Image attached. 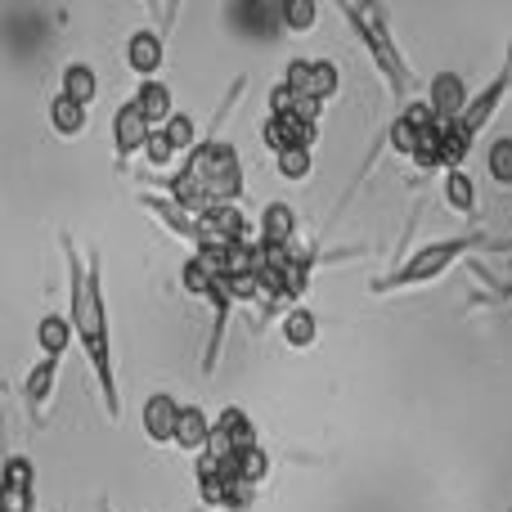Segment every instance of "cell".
I'll return each instance as SVG.
<instances>
[{
	"label": "cell",
	"mask_w": 512,
	"mask_h": 512,
	"mask_svg": "<svg viewBox=\"0 0 512 512\" xmlns=\"http://www.w3.org/2000/svg\"><path fill=\"white\" fill-rule=\"evenodd\" d=\"M180 414H185V405H180L171 391H153L149 400H144V436H149L153 445H176V427H180Z\"/></svg>",
	"instance_id": "ba28073f"
},
{
	"label": "cell",
	"mask_w": 512,
	"mask_h": 512,
	"mask_svg": "<svg viewBox=\"0 0 512 512\" xmlns=\"http://www.w3.org/2000/svg\"><path fill=\"white\" fill-rule=\"evenodd\" d=\"M72 337H77V324H72L68 315H59V310H50V315L36 324V346H41L45 360H59L72 346Z\"/></svg>",
	"instance_id": "5bb4252c"
},
{
	"label": "cell",
	"mask_w": 512,
	"mask_h": 512,
	"mask_svg": "<svg viewBox=\"0 0 512 512\" xmlns=\"http://www.w3.org/2000/svg\"><path fill=\"white\" fill-rule=\"evenodd\" d=\"M445 203H450L454 212L472 216L477 212V180H472L468 171H445Z\"/></svg>",
	"instance_id": "ffe728a7"
},
{
	"label": "cell",
	"mask_w": 512,
	"mask_h": 512,
	"mask_svg": "<svg viewBox=\"0 0 512 512\" xmlns=\"http://www.w3.org/2000/svg\"><path fill=\"white\" fill-rule=\"evenodd\" d=\"M274 167H279L283 180H306L310 171H315V153H310V149H288V153H279V158H274Z\"/></svg>",
	"instance_id": "f546056e"
},
{
	"label": "cell",
	"mask_w": 512,
	"mask_h": 512,
	"mask_svg": "<svg viewBox=\"0 0 512 512\" xmlns=\"http://www.w3.org/2000/svg\"><path fill=\"white\" fill-rule=\"evenodd\" d=\"M508 90H512V50H508L504 72H499V77L490 81L486 90H477V95H472V104H468V113H463L459 122H454V126H459V135H463V140L472 144L481 131H486V126H490V117L499 113V104H504V95H508Z\"/></svg>",
	"instance_id": "8992f818"
},
{
	"label": "cell",
	"mask_w": 512,
	"mask_h": 512,
	"mask_svg": "<svg viewBox=\"0 0 512 512\" xmlns=\"http://www.w3.org/2000/svg\"><path fill=\"white\" fill-rule=\"evenodd\" d=\"M239 472L252 481V486H261V481L270 477V454H265L261 445H256V450H243L239 454Z\"/></svg>",
	"instance_id": "1f68e13d"
},
{
	"label": "cell",
	"mask_w": 512,
	"mask_h": 512,
	"mask_svg": "<svg viewBox=\"0 0 512 512\" xmlns=\"http://www.w3.org/2000/svg\"><path fill=\"white\" fill-rule=\"evenodd\" d=\"M126 63L131 72H140V81H153V72L162 68V36L140 27V32L126 36Z\"/></svg>",
	"instance_id": "8fae6325"
},
{
	"label": "cell",
	"mask_w": 512,
	"mask_h": 512,
	"mask_svg": "<svg viewBox=\"0 0 512 512\" xmlns=\"http://www.w3.org/2000/svg\"><path fill=\"white\" fill-rule=\"evenodd\" d=\"M144 153H149L153 167H167V162L176 158V149H171V140L162 131H153V140H149V149H144Z\"/></svg>",
	"instance_id": "e575fe53"
},
{
	"label": "cell",
	"mask_w": 512,
	"mask_h": 512,
	"mask_svg": "<svg viewBox=\"0 0 512 512\" xmlns=\"http://www.w3.org/2000/svg\"><path fill=\"white\" fill-rule=\"evenodd\" d=\"M216 432L234 445V454L256 450V445H261V441H256V427H252L248 409H239V405H230V409H221V414H216Z\"/></svg>",
	"instance_id": "2e32d148"
},
{
	"label": "cell",
	"mask_w": 512,
	"mask_h": 512,
	"mask_svg": "<svg viewBox=\"0 0 512 512\" xmlns=\"http://www.w3.org/2000/svg\"><path fill=\"white\" fill-rule=\"evenodd\" d=\"M508 270H512V256H508Z\"/></svg>",
	"instance_id": "d590c367"
},
{
	"label": "cell",
	"mask_w": 512,
	"mask_h": 512,
	"mask_svg": "<svg viewBox=\"0 0 512 512\" xmlns=\"http://www.w3.org/2000/svg\"><path fill=\"white\" fill-rule=\"evenodd\" d=\"M256 499V486L248 477H234V481H225V512H239V508H248Z\"/></svg>",
	"instance_id": "d6a6232c"
},
{
	"label": "cell",
	"mask_w": 512,
	"mask_h": 512,
	"mask_svg": "<svg viewBox=\"0 0 512 512\" xmlns=\"http://www.w3.org/2000/svg\"><path fill=\"white\" fill-rule=\"evenodd\" d=\"M342 18L360 32V41L369 45V54L378 59V68H382V77H387V86L396 90V95H409V86H414V77H409V68H405V59H400V50H396V36L387 32V9L382 5H342Z\"/></svg>",
	"instance_id": "7a4b0ae2"
},
{
	"label": "cell",
	"mask_w": 512,
	"mask_h": 512,
	"mask_svg": "<svg viewBox=\"0 0 512 512\" xmlns=\"http://www.w3.org/2000/svg\"><path fill=\"white\" fill-rule=\"evenodd\" d=\"M292 230H297V212L288 203H270L261 212V230L256 239L270 243V248H292Z\"/></svg>",
	"instance_id": "9a60e30c"
},
{
	"label": "cell",
	"mask_w": 512,
	"mask_h": 512,
	"mask_svg": "<svg viewBox=\"0 0 512 512\" xmlns=\"http://www.w3.org/2000/svg\"><path fill=\"white\" fill-rule=\"evenodd\" d=\"M427 104L436 108V117H441V122H459V117L468 113L472 95H468V86H463V77H459V72H436V77H432V95H427Z\"/></svg>",
	"instance_id": "30bf717a"
},
{
	"label": "cell",
	"mask_w": 512,
	"mask_h": 512,
	"mask_svg": "<svg viewBox=\"0 0 512 512\" xmlns=\"http://www.w3.org/2000/svg\"><path fill=\"white\" fill-rule=\"evenodd\" d=\"M140 203H144V212L158 216V221L167 225L171 234H180L185 243H194V252L216 248V243H212V230H207V216L185 212V207H180L176 198H167V194H140Z\"/></svg>",
	"instance_id": "5b68a950"
},
{
	"label": "cell",
	"mask_w": 512,
	"mask_h": 512,
	"mask_svg": "<svg viewBox=\"0 0 512 512\" xmlns=\"http://www.w3.org/2000/svg\"><path fill=\"white\" fill-rule=\"evenodd\" d=\"M337 86H342V72H337V63L333 59H315V99H333L337 95Z\"/></svg>",
	"instance_id": "4dcf8cb0"
},
{
	"label": "cell",
	"mask_w": 512,
	"mask_h": 512,
	"mask_svg": "<svg viewBox=\"0 0 512 512\" xmlns=\"http://www.w3.org/2000/svg\"><path fill=\"white\" fill-rule=\"evenodd\" d=\"M283 81H288L301 99H315V59H288Z\"/></svg>",
	"instance_id": "f1b7e54d"
},
{
	"label": "cell",
	"mask_w": 512,
	"mask_h": 512,
	"mask_svg": "<svg viewBox=\"0 0 512 512\" xmlns=\"http://www.w3.org/2000/svg\"><path fill=\"white\" fill-rule=\"evenodd\" d=\"M212 432H216L212 418H207L198 405H185V414H180V427H176V445L185 454H207V445H212Z\"/></svg>",
	"instance_id": "4fadbf2b"
},
{
	"label": "cell",
	"mask_w": 512,
	"mask_h": 512,
	"mask_svg": "<svg viewBox=\"0 0 512 512\" xmlns=\"http://www.w3.org/2000/svg\"><path fill=\"white\" fill-rule=\"evenodd\" d=\"M135 104L144 108V117L153 122V131H162V126L176 117V99H171V86L167 81H140V90H135Z\"/></svg>",
	"instance_id": "7c38bea8"
},
{
	"label": "cell",
	"mask_w": 512,
	"mask_h": 512,
	"mask_svg": "<svg viewBox=\"0 0 512 512\" xmlns=\"http://www.w3.org/2000/svg\"><path fill=\"white\" fill-rule=\"evenodd\" d=\"M486 167H490V180L499 185H512V135H499L486 153Z\"/></svg>",
	"instance_id": "484cf974"
},
{
	"label": "cell",
	"mask_w": 512,
	"mask_h": 512,
	"mask_svg": "<svg viewBox=\"0 0 512 512\" xmlns=\"http://www.w3.org/2000/svg\"><path fill=\"white\" fill-rule=\"evenodd\" d=\"M468 149H472V144L459 135V126L445 122V131H441V167L445 171H463V158H468Z\"/></svg>",
	"instance_id": "cb8c5ba5"
},
{
	"label": "cell",
	"mask_w": 512,
	"mask_h": 512,
	"mask_svg": "<svg viewBox=\"0 0 512 512\" xmlns=\"http://www.w3.org/2000/svg\"><path fill=\"white\" fill-rule=\"evenodd\" d=\"M0 512H32V490L0 486Z\"/></svg>",
	"instance_id": "836d02e7"
},
{
	"label": "cell",
	"mask_w": 512,
	"mask_h": 512,
	"mask_svg": "<svg viewBox=\"0 0 512 512\" xmlns=\"http://www.w3.org/2000/svg\"><path fill=\"white\" fill-rule=\"evenodd\" d=\"M319 337V319L310 315L306 306H292L288 315H283V342L297 346V351H306V346H315Z\"/></svg>",
	"instance_id": "d6986e66"
},
{
	"label": "cell",
	"mask_w": 512,
	"mask_h": 512,
	"mask_svg": "<svg viewBox=\"0 0 512 512\" xmlns=\"http://www.w3.org/2000/svg\"><path fill=\"white\" fill-rule=\"evenodd\" d=\"M315 131H319V126L301 122V117H265L261 140H265V149H270L274 158H279V153H288V149H310V153H315Z\"/></svg>",
	"instance_id": "9c48e42d"
},
{
	"label": "cell",
	"mask_w": 512,
	"mask_h": 512,
	"mask_svg": "<svg viewBox=\"0 0 512 512\" xmlns=\"http://www.w3.org/2000/svg\"><path fill=\"white\" fill-rule=\"evenodd\" d=\"M185 171L194 180H203L207 194L216 198V207L221 203H234V198L243 194V167H239V153H234L230 140H203L194 153H189Z\"/></svg>",
	"instance_id": "277c9868"
},
{
	"label": "cell",
	"mask_w": 512,
	"mask_h": 512,
	"mask_svg": "<svg viewBox=\"0 0 512 512\" xmlns=\"http://www.w3.org/2000/svg\"><path fill=\"white\" fill-rule=\"evenodd\" d=\"M387 140H391V149H396L400 158H414L418 144H423V131H418V126L409 122V117H400V113H396V122H391Z\"/></svg>",
	"instance_id": "d4e9b609"
},
{
	"label": "cell",
	"mask_w": 512,
	"mask_h": 512,
	"mask_svg": "<svg viewBox=\"0 0 512 512\" xmlns=\"http://www.w3.org/2000/svg\"><path fill=\"white\" fill-rule=\"evenodd\" d=\"M54 378H59V360H36V369L27 373L23 396H27V409H32V414H41L45 400L54 396Z\"/></svg>",
	"instance_id": "e0dca14e"
},
{
	"label": "cell",
	"mask_w": 512,
	"mask_h": 512,
	"mask_svg": "<svg viewBox=\"0 0 512 512\" xmlns=\"http://www.w3.org/2000/svg\"><path fill=\"white\" fill-rule=\"evenodd\" d=\"M162 135L171 140V149L176 153H194L198 149V122L189 113H176L167 126H162Z\"/></svg>",
	"instance_id": "603a6c76"
},
{
	"label": "cell",
	"mask_w": 512,
	"mask_h": 512,
	"mask_svg": "<svg viewBox=\"0 0 512 512\" xmlns=\"http://www.w3.org/2000/svg\"><path fill=\"white\" fill-rule=\"evenodd\" d=\"M63 256H68V283H72V324H77V342L86 351L90 369L104 391L108 418H122V400H117V369H113V342H108V306H104V265L90 256L81 265V252L72 239H63Z\"/></svg>",
	"instance_id": "6da1fadb"
},
{
	"label": "cell",
	"mask_w": 512,
	"mask_h": 512,
	"mask_svg": "<svg viewBox=\"0 0 512 512\" xmlns=\"http://www.w3.org/2000/svg\"><path fill=\"white\" fill-rule=\"evenodd\" d=\"M0 486L32 490V495H36V468H32V459H27V454H9V459H5V481H0Z\"/></svg>",
	"instance_id": "4316f807"
},
{
	"label": "cell",
	"mask_w": 512,
	"mask_h": 512,
	"mask_svg": "<svg viewBox=\"0 0 512 512\" xmlns=\"http://www.w3.org/2000/svg\"><path fill=\"white\" fill-rule=\"evenodd\" d=\"M104 512H108V508H104Z\"/></svg>",
	"instance_id": "8d00e7d4"
},
{
	"label": "cell",
	"mask_w": 512,
	"mask_h": 512,
	"mask_svg": "<svg viewBox=\"0 0 512 512\" xmlns=\"http://www.w3.org/2000/svg\"><path fill=\"white\" fill-rule=\"evenodd\" d=\"M153 140V122L144 117V108L135 99H126L122 108L113 113V149H117V162H131L135 153H144Z\"/></svg>",
	"instance_id": "52a82bcc"
},
{
	"label": "cell",
	"mask_w": 512,
	"mask_h": 512,
	"mask_svg": "<svg viewBox=\"0 0 512 512\" xmlns=\"http://www.w3.org/2000/svg\"><path fill=\"white\" fill-rule=\"evenodd\" d=\"M279 14H283V27H288V32H310V27L319 23V5H315V0H288Z\"/></svg>",
	"instance_id": "83f0119b"
},
{
	"label": "cell",
	"mask_w": 512,
	"mask_h": 512,
	"mask_svg": "<svg viewBox=\"0 0 512 512\" xmlns=\"http://www.w3.org/2000/svg\"><path fill=\"white\" fill-rule=\"evenodd\" d=\"M59 95H68L72 104H95V95H99V77H95V68L90 63H68L63 68V90Z\"/></svg>",
	"instance_id": "ac0fdd59"
},
{
	"label": "cell",
	"mask_w": 512,
	"mask_h": 512,
	"mask_svg": "<svg viewBox=\"0 0 512 512\" xmlns=\"http://www.w3.org/2000/svg\"><path fill=\"white\" fill-rule=\"evenodd\" d=\"M50 126H54L59 135H68V140H72V135L86 131V108L72 104L68 95H59V99L50 104Z\"/></svg>",
	"instance_id": "44dd1931"
},
{
	"label": "cell",
	"mask_w": 512,
	"mask_h": 512,
	"mask_svg": "<svg viewBox=\"0 0 512 512\" xmlns=\"http://www.w3.org/2000/svg\"><path fill=\"white\" fill-rule=\"evenodd\" d=\"M216 279H221V274H216L212 265H207V261H203V256H198V252L189 256V261H185V270H180V288H185L189 297H207Z\"/></svg>",
	"instance_id": "7402d4cb"
},
{
	"label": "cell",
	"mask_w": 512,
	"mask_h": 512,
	"mask_svg": "<svg viewBox=\"0 0 512 512\" xmlns=\"http://www.w3.org/2000/svg\"><path fill=\"white\" fill-rule=\"evenodd\" d=\"M481 243H486V234H454V239H436V243H427V248H418L405 265H400V270H391L387 279L373 283V292H396V288H414V283H432V279H441V274L450 270V265L459 261L463 252L481 248Z\"/></svg>",
	"instance_id": "3957f363"
}]
</instances>
